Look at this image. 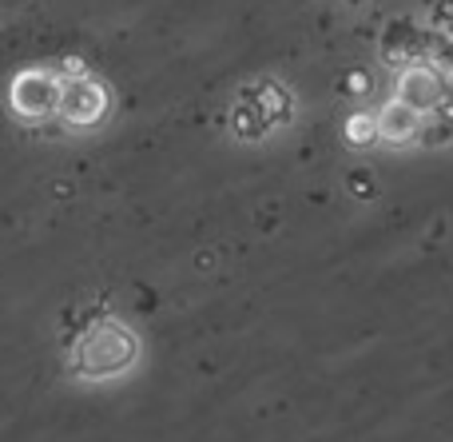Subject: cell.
I'll use <instances>...</instances> for the list:
<instances>
[{"mask_svg":"<svg viewBox=\"0 0 453 442\" xmlns=\"http://www.w3.org/2000/svg\"><path fill=\"white\" fill-rule=\"evenodd\" d=\"M398 92H394V100L410 104V108H418L426 116V112H438L441 100L449 96V80L441 76L434 64H406V68L398 72Z\"/></svg>","mask_w":453,"mask_h":442,"instance_id":"1","label":"cell"},{"mask_svg":"<svg viewBox=\"0 0 453 442\" xmlns=\"http://www.w3.org/2000/svg\"><path fill=\"white\" fill-rule=\"evenodd\" d=\"M422 112L410 108V104L402 100H390L382 112H378V140H390V143H410L418 140V132H422Z\"/></svg>","mask_w":453,"mask_h":442,"instance_id":"2","label":"cell"},{"mask_svg":"<svg viewBox=\"0 0 453 442\" xmlns=\"http://www.w3.org/2000/svg\"><path fill=\"white\" fill-rule=\"evenodd\" d=\"M350 88H354V92H358V96H366L370 76H366V72H350Z\"/></svg>","mask_w":453,"mask_h":442,"instance_id":"5","label":"cell"},{"mask_svg":"<svg viewBox=\"0 0 453 442\" xmlns=\"http://www.w3.org/2000/svg\"><path fill=\"white\" fill-rule=\"evenodd\" d=\"M346 140L350 143H374L378 140V116H366V112L350 116L346 120Z\"/></svg>","mask_w":453,"mask_h":442,"instance_id":"4","label":"cell"},{"mask_svg":"<svg viewBox=\"0 0 453 442\" xmlns=\"http://www.w3.org/2000/svg\"><path fill=\"white\" fill-rule=\"evenodd\" d=\"M20 84L32 88V96L16 92V104H20V112H28V116H44V112L52 108V100H56L52 80H48L44 72H28V76H20Z\"/></svg>","mask_w":453,"mask_h":442,"instance_id":"3","label":"cell"}]
</instances>
